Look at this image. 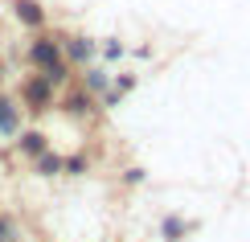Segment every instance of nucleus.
<instances>
[{
    "label": "nucleus",
    "instance_id": "nucleus-6",
    "mask_svg": "<svg viewBox=\"0 0 250 242\" xmlns=\"http://www.w3.org/2000/svg\"><path fill=\"white\" fill-rule=\"evenodd\" d=\"M17 148L29 152V156H41V152H49V144H45V135H41V132H21Z\"/></svg>",
    "mask_w": 250,
    "mask_h": 242
},
{
    "label": "nucleus",
    "instance_id": "nucleus-4",
    "mask_svg": "<svg viewBox=\"0 0 250 242\" xmlns=\"http://www.w3.org/2000/svg\"><path fill=\"white\" fill-rule=\"evenodd\" d=\"M62 54H66V62H90V58H95V41L66 37V41H62Z\"/></svg>",
    "mask_w": 250,
    "mask_h": 242
},
{
    "label": "nucleus",
    "instance_id": "nucleus-10",
    "mask_svg": "<svg viewBox=\"0 0 250 242\" xmlns=\"http://www.w3.org/2000/svg\"><path fill=\"white\" fill-rule=\"evenodd\" d=\"M181 234H185V226H181V218H168V222H164V238H172V242H176V238H181Z\"/></svg>",
    "mask_w": 250,
    "mask_h": 242
},
{
    "label": "nucleus",
    "instance_id": "nucleus-3",
    "mask_svg": "<svg viewBox=\"0 0 250 242\" xmlns=\"http://www.w3.org/2000/svg\"><path fill=\"white\" fill-rule=\"evenodd\" d=\"M21 132V107L8 94H0V135H17Z\"/></svg>",
    "mask_w": 250,
    "mask_h": 242
},
{
    "label": "nucleus",
    "instance_id": "nucleus-8",
    "mask_svg": "<svg viewBox=\"0 0 250 242\" xmlns=\"http://www.w3.org/2000/svg\"><path fill=\"white\" fill-rule=\"evenodd\" d=\"M37 168H41L45 176H54V173H62V156H54V152H41V156H37Z\"/></svg>",
    "mask_w": 250,
    "mask_h": 242
},
{
    "label": "nucleus",
    "instance_id": "nucleus-12",
    "mask_svg": "<svg viewBox=\"0 0 250 242\" xmlns=\"http://www.w3.org/2000/svg\"><path fill=\"white\" fill-rule=\"evenodd\" d=\"M107 58H123V41H107V49H103Z\"/></svg>",
    "mask_w": 250,
    "mask_h": 242
},
{
    "label": "nucleus",
    "instance_id": "nucleus-11",
    "mask_svg": "<svg viewBox=\"0 0 250 242\" xmlns=\"http://www.w3.org/2000/svg\"><path fill=\"white\" fill-rule=\"evenodd\" d=\"M70 111H74V115L90 111V94H74V99H70Z\"/></svg>",
    "mask_w": 250,
    "mask_h": 242
},
{
    "label": "nucleus",
    "instance_id": "nucleus-1",
    "mask_svg": "<svg viewBox=\"0 0 250 242\" xmlns=\"http://www.w3.org/2000/svg\"><path fill=\"white\" fill-rule=\"evenodd\" d=\"M29 62H33L41 70V78H49V82H62L70 74V62L62 54V41H49V37H37L33 45H29Z\"/></svg>",
    "mask_w": 250,
    "mask_h": 242
},
{
    "label": "nucleus",
    "instance_id": "nucleus-9",
    "mask_svg": "<svg viewBox=\"0 0 250 242\" xmlns=\"http://www.w3.org/2000/svg\"><path fill=\"white\" fill-rule=\"evenodd\" d=\"M86 87L95 90V94H103L111 87V78H107V70H86Z\"/></svg>",
    "mask_w": 250,
    "mask_h": 242
},
{
    "label": "nucleus",
    "instance_id": "nucleus-7",
    "mask_svg": "<svg viewBox=\"0 0 250 242\" xmlns=\"http://www.w3.org/2000/svg\"><path fill=\"white\" fill-rule=\"evenodd\" d=\"M0 242H21V226L8 214H0Z\"/></svg>",
    "mask_w": 250,
    "mask_h": 242
},
{
    "label": "nucleus",
    "instance_id": "nucleus-5",
    "mask_svg": "<svg viewBox=\"0 0 250 242\" xmlns=\"http://www.w3.org/2000/svg\"><path fill=\"white\" fill-rule=\"evenodd\" d=\"M13 8H17V21H25L29 29H41V25H45V13H41L37 0H17Z\"/></svg>",
    "mask_w": 250,
    "mask_h": 242
},
{
    "label": "nucleus",
    "instance_id": "nucleus-2",
    "mask_svg": "<svg viewBox=\"0 0 250 242\" xmlns=\"http://www.w3.org/2000/svg\"><path fill=\"white\" fill-rule=\"evenodd\" d=\"M25 103H29V111H45V107H54V82L49 78H29L25 82Z\"/></svg>",
    "mask_w": 250,
    "mask_h": 242
}]
</instances>
